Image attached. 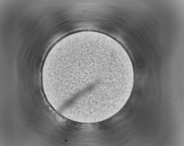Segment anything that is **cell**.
Segmentation results:
<instances>
[{
	"label": "cell",
	"mask_w": 184,
	"mask_h": 146,
	"mask_svg": "<svg viewBox=\"0 0 184 146\" xmlns=\"http://www.w3.org/2000/svg\"><path fill=\"white\" fill-rule=\"evenodd\" d=\"M65 65L76 71L74 106L93 113L116 107L126 90L129 70L125 62L111 54L93 49L72 54Z\"/></svg>",
	"instance_id": "6da1fadb"
}]
</instances>
